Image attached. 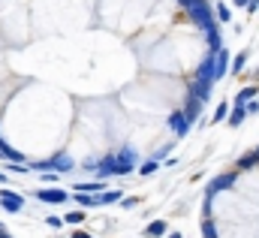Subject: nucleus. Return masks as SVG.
<instances>
[{"instance_id":"1","label":"nucleus","mask_w":259,"mask_h":238,"mask_svg":"<svg viewBox=\"0 0 259 238\" xmlns=\"http://www.w3.org/2000/svg\"><path fill=\"white\" fill-rule=\"evenodd\" d=\"M190 12V18H193L196 24H202L205 30H217V21H214V12H211V6L205 3V0H196L193 6L187 9Z\"/></svg>"},{"instance_id":"2","label":"nucleus","mask_w":259,"mask_h":238,"mask_svg":"<svg viewBox=\"0 0 259 238\" xmlns=\"http://www.w3.org/2000/svg\"><path fill=\"white\" fill-rule=\"evenodd\" d=\"M97 169H100L103 175H127V172H133V166L124 163L121 157H106L103 163H97Z\"/></svg>"},{"instance_id":"3","label":"nucleus","mask_w":259,"mask_h":238,"mask_svg":"<svg viewBox=\"0 0 259 238\" xmlns=\"http://www.w3.org/2000/svg\"><path fill=\"white\" fill-rule=\"evenodd\" d=\"M0 205H3V211L15 214V211L24 208V199H21V193H15V190H3V193H0Z\"/></svg>"},{"instance_id":"4","label":"nucleus","mask_w":259,"mask_h":238,"mask_svg":"<svg viewBox=\"0 0 259 238\" xmlns=\"http://www.w3.org/2000/svg\"><path fill=\"white\" fill-rule=\"evenodd\" d=\"M36 199H42V202H49V205H58V202H66V199H69V193L61 190V187H49V190H39Z\"/></svg>"},{"instance_id":"5","label":"nucleus","mask_w":259,"mask_h":238,"mask_svg":"<svg viewBox=\"0 0 259 238\" xmlns=\"http://www.w3.org/2000/svg\"><path fill=\"white\" fill-rule=\"evenodd\" d=\"M226 66H229V52H226V49L214 52V75H217V78L226 75Z\"/></svg>"},{"instance_id":"6","label":"nucleus","mask_w":259,"mask_h":238,"mask_svg":"<svg viewBox=\"0 0 259 238\" xmlns=\"http://www.w3.org/2000/svg\"><path fill=\"white\" fill-rule=\"evenodd\" d=\"M232 181H235V175H232V172H229V175H220V178H214L208 187H205V193H208V196H214L217 190H226V187H232Z\"/></svg>"},{"instance_id":"7","label":"nucleus","mask_w":259,"mask_h":238,"mask_svg":"<svg viewBox=\"0 0 259 238\" xmlns=\"http://www.w3.org/2000/svg\"><path fill=\"white\" fill-rule=\"evenodd\" d=\"M211 85H214V82H202V78H196L193 88H190V94H193L196 100H202V103H205V100L211 97Z\"/></svg>"},{"instance_id":"8","label":"nucleus","mask_w":259,"mask_h":238,"mask_svg":"<svg viewBox=\"0 0 259 238\" xmlns=\"http://www.w3.org/2000/svg\"><path fill=\"white\" fill-rule=\"evenodd\" d=\"M75 193H78V196H75V199H78V205H84V208H94V205H106V202H103V193H100V196H91L88 190H75Z\"/></svg>"},{"instance_id":"9","label":"nucleus","mask_w":259,"mask_h":238,"mask_svg":"<svg viewBox=\"0 0 259 238\" xmlns=\"http://www.w3.org/2000/svg\"><path fill=\"white\" fill-rule=\"evenodd\" d=\"M187 115H184V112H178V115H172V118H169V127H172V133H178V136H184V133H187V130H190V127H187Z\"/></svg>"},{"instance_id":"10","label":"nucleus","mask_w":259,"mask_h":238,"mask_svg":"<svg viewBox=\"0 0 259 238\" xmlns=\"http://www.w3.org/2000/svg\"><path fill=\"white\" fill-rule=\"evenodd\" d=\"M163 232H166V223H163V220H154V223H148V229H145L148 238H163Z\"/></svg>"},{"instance_id":"11","label":"nucleus","mask_w":259,"mask_h":238,"mask_svg":"<svg viewBox=\"0 0 259 238\" xmlns=\"http://www.w3.org/2000/svg\"><path fill=\"white\" fill-rule=\"evenodd\" d=\"M244 118H247V106H238L235 112H229V127H238Z\"/></svg>"},{"instance_id":"12","label":"nucleus","mask_w":259,"mask_h":238,"mask_svg":"<svg viewBox=\"0 0 259 238\" xmlns=\"http://www.w3.org/2000/svg\"><path fill=\"white\" fill-rule=\"evenodd\" d=\"M55 169H58V172H66V169H72V157H66V154L55 157Z\"/></svg>"},{"instance_id":"13","label":"nucleus","mask_w":259,"mask_h":238,"mask_svg":"<svg viewBox=\"0 0 259 238\" xmlns=\"http://www.w3.org/2000/svg\"><path fill=\"white\" fill-rule=\"evenodd\" d=\"M217 18H220V21H226V24H229V21H232V9H229V6H226V3H217Z\"/></svg>"},{"instance_id":"14","label":"nucleus","mask_w":259,"mask_h":238,"mask_svg":"<svg viewBox=\"0 0 259 238\" xmlns=\"http://www.w3.org/2000/svg\"><path fill=\"white\" fill-rule=\"evenodd\" d=\"M253 94H256L253 85H250V88H241V94H238V106H247V100H253Z\"/></svg>"},{"instance_id":"15","label":"nucleus","mask_w":259,"mask_h":238,"mask_svg":"<svg viewBox=\"0 0 259 238\" xmlns=\"http://www.w3.org/2000/svg\"><path fill=\"white\" fill-rule=\"evenodd\" d=\"M256 163H259V154H244V157L238 160L241 169H250V166H256Z\"/></svg>"},{"instance_id":"16","label":"nucleus","mask_w":259,"mask_h":238,"mask_svg":"<svg viewBox=\"0 0 259 238\" xmlns=\"http://www.w3.org/2000/svg\"><path fill=\"white\" fill-rule=\"evenodd\" d=\"M229 118V103H220L217 106V112H214V124H220V121Z\"/></svg>"},{"instance_id":"17","label":"nucleus","mask_w":259,"mask_h":238,"mask_svg":"<svg viewBox=\"0 0 259 238\" xmlns=\"http://www.w3.org/2000/svg\"><path fill=\"white\" fill-rule=\"evenodd\" d=\"M208 46H211L214 52H220V33H217V30H208Z\"/></svg>"},{"instance_id":"18","label":"nucleus","mask_w":259,"mask_h":238,"mask_svg":"<svg viewBox=\"0 0 259 238\" xmlns=\"http://www.w3.org/2000/svg\"><path fill=\"white\" fill-rule=\"evenodd\" d=\"M121 199V190H109V193H103V202L106 205H112V202H118Z\"/></svg>"},{"instance_id":"19","label":"nucleus","mask_w":259,"mask_h":238,"mask_svg":"<svg viewBox=\"0 0 259 238\" xmlns=\"http://www.w3.org/2000/svg\"><path fill=\"white\" fill-rule=\"evenodd\" d=\"M66 223H84V214L81 211H72V214H66Z\"/></svg>"},{"instance_id":"20","label":"nucleus","mask_w":259,"mask_h":238,"mask_svg":"<svg viewBox=\"0 0 259 238\" xmlns=\"http://www.w3.org/2000/svg\"><path fill=\"white\" fill-rule=\"evenodd\" d=\"M202 235H205V238H217V232H214V226H211V223H202Z\"/></svg>"},{"instance_id":"21","label":"nucleus","mask_w":259,"mask_h":238,"mask_svg":"<svg viewBox=\"0 0 259 238\" xmlns=\"http://www.w3.org/2000/svg\"><path fill=\"white\" fill-rule=\"evenodd\" d=\"M151 172H157V160H151V163L142 166V175H151Z\"/></svg>"},{"instance_id":"22","label":"nucleus","mask_w":259,"mask_h":238,"mask_svg":"<svg viewBox=\"0 0 259 238\" xmlns=\"http://www.w3.org/2000/svg\"><path fill=\"white\" fill-rule=\"evenodd\" d=\"M244 63H247V52H241V55H238V58H235V63H232V66H235V69H241V66H244Z\"/></svg>"},{"instance_id":"23","label":"nucleus","mask_w":259,"mask_h":238,"mask_svg":"<svg viewBox=\"0 0 259 238\" xmlns=\"http://www.w3.org/2000/svg\"><path fill=\"white\" fill-rule=\"evenodd\" d=\"M259 9V0H247V12H256Z\"/></svg>"},{"instance_id":"24","label":"nucleus","mask_w":259,"mask_h":238,"mask_svg":"<svg viewBox=\"0 0 259 238\" xmlns=\"http://www.w3.org/2000/svg\"><path fill=\"white\" fill-rule=\"evenodd\" d=\"M178 3H181V6H187V9H190V6H193L196 0H178Z\"/></svg>"},{"instance_id":"25","label":"nucleus","mask_w":259,"mask_h":238,"mask_svg":"<svg viewBox=\"0 0 259 238\" xmlns=\"http://www.w3.org/2000/svg\"><path fill=\"white\" fill-rule=\"evenodd\" d=\"M72 238H91V235H88V232H81V229H78V232H75V235H72Z\"/></svg>"},{"instance_id":"26","label":"nucleus","mask_w":259,"mask_h":238,"mask_svg":"<svg viewBox=\"0 0 259 238\" xmlns=\"http://www.w3.org/2000/svg\"><path fill=\"white\" fill-rule=\"evenodd\" d=\"M169 238H184V235H181V232H172V235H169Z\"/></svg>"},{"instance_id":"27","label":"nucleus","mask_w":259,"mask_h":238,"mask_svg":"<svg viewBox=\"0 0 259 238\" xmlns=\"http://www.w3.org/2000/svg\"><path fill=\"white\" fill-rule=\"evenodd\" d=\"M235 3H238V6H247V0H235Z\"/></svg>"},{"instance_id":"28","label":"nucleus","mask_w":259,"mask_h":238,"mask_svg":"<svg viewBox=\"0 0 259 238\" xmlns=\"http://www.w3.org/2000/svg\"><path fill=\"white\" fill-rule=\"evenodd\" d=\"M0 238H9V235H6V232H3V229H0Z\"/></svg>"},{"instance_id":"29","label":"nucleus","mask_w":259,"mask_h":238,"mask_svg":"<svg viewBox=\"0 0 259 238\" xmlns=\"http://www.w3.org/2000/svg\"><path fill=\"white\" fill-rule=\"evenodd\" d=\"M0 181H3V175H0Z\"/></svg>"},{"instance_id":"30","label":"nucleus","mask_w":259,"mask_h":238,"mask_svg":"<svg viewBox=\"0 0 259 238\" xmlns=\"http://www.w3.org/2000/svg\"><path fill=\"white\" fill-rule=\"evenodd\" d=\"M256 154H259V148H256Z\"/></svg>"}]
</instances>
